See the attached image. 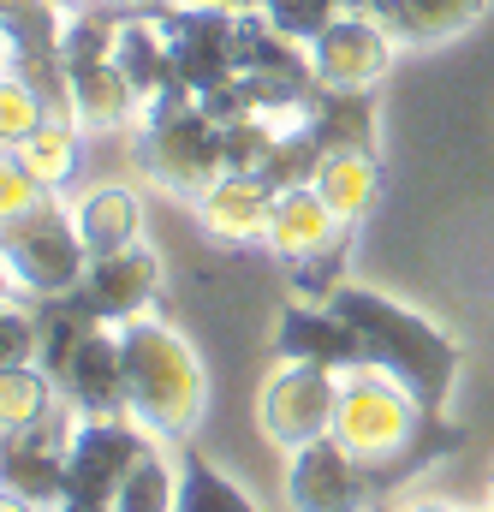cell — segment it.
Here are the masks:
<instances>
[{
  "label": "cell",
  "mask_w": 494,
  "mask_h": 512,
  "mask_svg": "<svg viewBox=\"0 0 494 512\" xmlns=\"http://www.w3.org/2000/svg\"><path fill=\"white\" fill-rule=\"evenodd\" d=\"M334 441L370 465L375 495L393 489L399 477L435 465L441 453H453L465 435L441 423V411H423L387 370L358 364L352 382H340V405H334Z\"/></svg>",
  "instance_id": "1"
},
{
  "label": "cell",
  "mask_w": 494,
  "mask_h": 512,
  "mask_svg": "<svg viewBox=\"0 0 494 512\" xmlns=\"http://www.w3.org/2000/svg\"><path fill=\"white\" fill-rule=\"evenodd\" d=\"M364 346V364L387 370L393 382L405 387L423 411H447L453 382H459V346L417 310L364 292V286H340V298L328 304Z\"/></svg>",
  "instance_id": "2"
},
{
  "label": "cell",
  "mask_w": 494,
  "mask_h": 512,
  "mask_svg": "<svg viewBox=\"0 0 494 512\" xmlns=\"http://www.w3.org/2000/svg\"><path fill=\"white\" fill-rule=\"evenodd\" d=\"M120 352H125V393H131V423H143L161 441L191 435V423L203 417V364L197 352L161 328V322H125L120 328Z\"/></svg>",
  "instance_id": "3"
},
{
  "label": "cell",
  "mask_w": 494,
  "mask_h": 512,
  "mask_svg": "<svg viewBox=\"0 0 494 512\" xmlns=\"http://www.w3.org/2000/svg\"><path fill=\"white\" fill-rule=\"evenodd\" d=\"M137 155H143V167H149L167 191H179V197H191V203L227 173V155H221V120L197 102L191 84H173V90H161V96L149 102V114H143V137H137Z\"/></svg>",
  "instance_id": "4"
},
{
  "label": "cell",
  "mask_w": 494,
  "mask_h": 512,
  "mask_svg": "<svg viewBox=\"0 0 494 512\" xmlns=\"http://www.w3.org/2000/svg\"><path fill=\"white\" fill-rule=\"evenodd\" d=\"M233 60H239V78H245L250 102L262 114H304L316 102V90H322V78L310 66V48L280 36L262 12H239Z\"/></svg>",
  "instance_id": "5"
},
{
  "label": "cell",
  "mask_w": 494,
  "mask_h": 512,
  "mask_svg": "<svg viewBox=\"0 0 494 512\" xmlns=\"http://www.w3.org/2000/svg\"><path fill=\"white\" fill-rule=\"evenodd\" d=\"M0 251H6V268L36 292V298H66L84 268H90V251H84V233L72 215H60V203L48 197L42 209L18 215L0 227Z\"/></svg>",
  "instance_id": "6"
},
{
  "label": "cell",
  "mask_w": 494,
  "mask_h": 512,
  "mask_svg": "<svg viewBox=\"0 0 494 512\" xmlns=\"http://www.w3.org/2000/svg\"><path fill=\"white\" fill-rule=\"evenodd\" d=\"M149 453V429L131 417H90L66 453V507L108 512L120 495L125 471Z\"/></svg>",
  "instance_id": "7"
},
{
  "label": "cell",
  "mask_w": 494,
  "mask_h": 512,
  "mask_svg": "<svg viewBox=\"0 0 494 512\" xmlns=\"http://www.w3.org/2000/svg\"><path fill=\"white\" fill-rule=\"evenodd\" d=\"M334 405H340V376L322 364H286L280 376H268L262 387V435L274 447H304L334 435Z\"/></svg>",
  "instance_id": "8"
},
{
  "label": "cell",
  "mask_w": 494,
  "mask_h": 512,
  "mask_svg": "<svg viewBox=\"0 0 494 512\" xmlns=\"http://www.w3.org/2000/svg\"><path fill=\"white\" fill-rule=\"evenodd\" d=\"M286 501L292 512H364V501L375 495L370 465L352 459L334 435L322 441H304L286 453Z\"/></svg>",
  "instance_id": "9"
},
{
  "label": "cell",
  "mask_w": 494,
  "mask_h": 512,
  "mask_svg": "<svg viewBox=\"0 0 494 512\" xmlns=\"http://www.w3.org/2000/svg\"><path fill=\"white\" fill-rule=\"evenodd\" d=\"M161 36H167V54H173V72L179 84H191L197 96L227 84L239 72L233 60V36H239V12L227 6H185V12H161Z\"/></svg>",
  "instance_id": "10"
},
{
  "label": "cell",
  "mask_w": 494,
  "mask_h": 512,
  "mask_svg": "<svg viewBox=\"0 0 494 512\" xmlns=\"http://www.w3.org/2000/svg\"><path fill=\"white\" fill-rule=\"evenodd\" d=\"M387 36H393V30H387L375 12L340 6V12L328 18V30L310 42V66H316L322 90H370L375 78L387 72V54H393Z\"/></svg>",
  "instance_id": "11"
},
{
  "label": "cell",
  "mask_w": 494,
  "mask_h": 512,
  "mask_svg": "<svg viewBox=\"0 0 494 512\" xmlns=\"http://www.w3.org/2000/svg\"><path fill=\"white\" fill-rule=\"evenodd\" d=\"M155 286H161V256L137 239V245H125V251H114V256H96V262L84 268V280L72 286V298H78L96 322H131V316L155 298Z\"/></svg>",
  "instance_id": "12"
},
{
  "label": "cell",
  "mask_w": 494,
  "mask_h": 512,
  "mask_svg": "<svg viewBox=\"0 0 494 512\" xmlns=\"http://www.w3.org/2000/svg\"><path fill=\"white\" fill-rule=\"evenodd\" d=\"M66 399L84 417H131V393H125V352L120 334H108L102 322L90 328V340L78 346L72 370H66Z\"/></svg>",
  "instance_id": "13"
},
{
  "label": "cell",
  "mask_w": 494,
  "mask_h": 512,
  "mask_svg": "<svg viewBox=\"0 0 494 512\" xmlns=\"http://www.w3.org/2000/svg\"><path fill=\"white\" fill-rule=\"evenodd\" d=\"M274 346H280L286 364H322V370H358V364H364L358 334H352L328 304H292V310L280 316Z\"/></svg>",
  "instance_id": "14"
},
{
  "label": "cell",
  "mask_w": 494,
  "mask_h": 512,
  "mask_svg": "<svg viewBox=\"0 0 494 512\" xmlns=\"http://www.w3.org/2000/svg\"><path fill=\"white\" fill-rule=\"evenodd\" d=\"M197 215L215 239L245 245V239H268V215H274V185L262 173H221L203 197Z\"/></svg>",
  "instance_id": "15"
},
{
  "label": "cell",
  "mask_w": 494,
  "mask_h": 512,
  "mask_svg": "<svg viewBox=\"0 0 494 512\" xmlns=\"http://www.w3.org/2000/svg\"><path fill=\"white\" fill-rule=\"evenodd\" d=\"M346 221L316 197V185H292V191H274V215H268V251L298 262V256L322 251Z\"/></svg>",
  "instance_id": "16"
},
{
  "label": "cell",
  "mask_w": 494,
  "mask_h": 512,
  "mask_svg": "<svg viewBox=\"0 0 494 512\" xmlns=\"http://www.w3.org/2000/svg\"><path fill=\"white\" fill-rule=\"evenodd\" d=\"M0 489L60 512L66 507V459L48 453V447H36L24 429H0Z\"/></svg>",
  "instance_id": "17"
},
{
  "label": "cell",
  "mask_w": 494,
  "mask_h": 512,
  "mask_svg": "<svg viewBox=\"0 0 494 512\" xmlns=\"http://www.w3.org/2000/svg\"><path fill=\"white\" fill-rule=\"evenodd\" d=\"M304 126H310V137H316L328 155H340V149L375 155V102H370V90H316V102L304 108Z\"/></svg>",
  "instance_id": "18"
},
{
  "label": "cell",
  "mask_w": 494,
  "mask_h": 512,
  "mask_svg": "<svg viewBox=\"0 0 494 512\" xmlns=\"http://www.w3.org/2000/svg\"><path fill=\"white\" fill-rule=\"evenodd\" d=\"M114 60H120V72L131 78L137 102H155L161 90H173V84H179L173 54H167V36H161V18H125Z\"/></svg>",
  "instance_id": "19"
},
{
  "label": "cell",
  "mask_w": 494,
  "mask_h": 512,
  "mask_svg": "<svg viewBox=\"0 0 494 512\" xmlns=\"http://www.w3.org/2000/svg\"><path fill=\"white\" fill-rule=\"evenodd\" d=\"M66 72H72V114H78V126H120L131 114L137 90H131V78L120 72L114 54L108 60H78Z\"/></svg>",
  "instance_id": "20"
},
{
  "label": "cell",
  "mask_w": 494,
  "mask_h": 512,
  "mask_svg": "<svg viewBox=\"0 0 494 512\" xmlns=\"http://www.w3.org/2000/svg\"><path fill=\"white\" fill-rule=\"evenodd\" d=\"M90 328H96V316L72 292L66 298H42V310H36V370H48L54 382H66V370H72L78 346L90 340Z\"/></svg>",
  "instance_id": "21"
},
{
  "label": "cell",
  "mask_w": 494,
  "mask_h": 512,
  "mask_svg": "<svg viewBox=\"0 0 494 512\" xmlns=\"http://www.w3.org/2000/svg\"><path fill=\"white\" fill-rule=\"evenodd\" d=\"M489 0H381V24L399 36V42H441V36H459L465 24L483 18Z\"/></svg>",
  "instance_id": "22"
},
{
  "label": "cell",
  "mask_w": 494,
  "mask_h": 512,
  "mask_svg": "<svg viewBox=\"0 0 494 512\" xmlns=\"http://www.w3.org/2000/svg\"><path fill=\"white\" fill-rule=\"evenodd\" d=\"M316 197L352 227V221H364L375 203V185H381V167H375V155H352V149H340V155H322V167H316Z\"/></svg>",
  "instance_id": "23"
},
{
  "label": "cell",
  "mask_w": 494,
  "mask_h": 512,
  "mask_svg": "<svg viewBox=\"0 0 494 512\" xmlns=\"http://www.w3.org/2000/svg\"><path fill=\"white\" fill-rule=\"evenodd\" d=\"M78 233H84V251L90 262L96 256H114L125 245H137V227H143V215H137V197L120 191V185H102V191H90L84 203H78Z\"/></svg>",
  "instance_id": "24"
},
{
  "label": "cell",
  "mask_w": 494,
  "mask_h": 512,
  "mask_svg": "<svg viewBox=\"0 0 494 512\" xmlns=\"http://www.w3.org/2000/svg\"><path fill=\"white\" fill-rule=\"evenodd\" d=\"M78 131H84V126H78L72 114H48V120L30 131L12 155H18V161H24L48 191H60V185H72V173H78V149H84V143H78Z\"/></svg>",
  "instance_id": "25"
},
{
  "label": "cell",
  "mask_w": 494,
  "mask_h": 512,
  "mask_svg": "<svg viewBox=\"0 0 494 512\" xmlns=\"http://www.w3.org/2000/svg\"><path fill=\"white\" fill-rule=\"evenodd\" d=\"M60 6L54 0H0V60L18 54H60Z\"/></svg>",
  "instance_id": "26"
},
{
  "label": "cell",
  "mask_w": 494,
  "mask_h": 512,
  "mask_svg": "<svg viewBox=\"0 0 494 512\" xmlns=\"http://www.w3.org/2000/svg\"><path fill=\"white\" fill-rule=\"evenodd\" d=\"M179 507V465H167L155 447L125 471L120 495H114V507L108 512H173Z\"/></svg>",
  "instance_id": "27"
},
{
  "label": "cell",
  "mask_w": 494,
  "mask_h": 512,
  "mask_svg": "<svg viewBox=\"0 0 494 512\" xmlns=\"http://www.w3.org/2000/svg\"><path fill=\"white\" fill-rule=\"evenodd\" d=\"M346 256H352V227H340L322 251L298 256V262H292V292H298V304H334L340 286H346Z\"/></svg>",
  "instance_id": "28"
},
{
  "label": "cell",
  "mask_w": 494,
  "mask_h": 512,
  "mask_svg": "<svg viewBox=\"0 0 494 512\" xmlns=\"http://www.w3.org/2000/svg\"><path fill=\"white\" fill-rule=\"evenodd\" d=\"M173 512H256V507H250L245 489L227 483L209 459L185 453V459H179V507Z\"/></svg>",
  "instance_id": "29"
},
{
  "label": "cell",
  "mask_w": 494,
  "mask_h": 512,
  "mask_svg": "<svg viewBox=\"0 0 494 512\" xmlns=\"http://www.w3.org/2000/svg\"><path fill=\"white\" fill-rule=\"evenodd\" d=\"M322 155H328V149L310 137V126H298V131H280V137H274V149H268V161H262L256 173H262L274 191H292V185H310V179H316Z\"/></svg>",
  "instance_id": "30"
},
{
  "label": "cell",
  "mask_w": 494,
  "mask_h": 512,
  "mask_svg": "<svg viewBox=\"0 0 494 512\" xmlns=\"http://www.w3.org/2000/svg\"><path fill=\"white\" fill-rule=\"evenodd\" d=\"M48 405H54V376H48V370H36V364L0 370V429H24V423H36Z\"/></svg>",
  "instance_id": "31"
},
{
  "label": "cell",
  "mask_w": 494,
  "mask_h": 512,
  "mask_svg": "<svg viewBox=\"0 0 494 512\" xmlns=\"http://www.w3.org/2000/svg\"><path fill=\"white\" fill-rule=\"evenodd\" d=\"M280 126L268 114H239V120H221V155H227V173H256L268 161Z\"/></svg>",
  "instance_id": "32"
},
{
  "label": "cell",
  "mask_w": 494,
  "mask_h": 512,
  "mask_svg": "<svg viewBox=\"0 0 494 512\" xmlns=\"http://www.w3.org/2000/svg\"><path fill=\"white\" fill-rule=\"evenodd\" d=\"M42 120H48V102H42L24 78L6 72V78H0V149H18Z\"/></svg>",
  "instance_id": "33"
},
{
  "label": "cell",
  "mask_w": 494,
  "mask_h": 512,
  "mask_svg": "<svg viewBox=\"0 0 494 512\" xmlns=\"http://www.w3.org/2000/svg\"><path fill=\"white\" fill-rule=\"evenodd\" d=\"M340 12V0H262V18L280 30V36H292V42H316L322 30H328V18Z\"/></svg>",
  "instance_id": "34"
},
{
  "label": "cell",
  "mask_w": 494,
  "mask_h": 512,
  "mask_svg": "<svg viewBox=\"0 0 494 512\" xmlns=\"http://www.w3.org/2000/svg\"><path fill=\"white\" fill-rule=\"evenodd\" d=\"M54 191L12 155V149H0V227L6 221H18V215H30V209H42Z\"/></svg>",
  "instance_id": "35"
},
{
  "label": "cell",
  "mask_w": 494,
  "mask_h": 512,
  "mask_svg": "<svg viewBox=\"0 0 494 512\" xmlns=\"http://www.w3.org/2000/svg\"><path fill=\"white\" fill-rule=\"evenodd\" d=\"M18 364H36V316L0 304V370H18Z\"/></svg>",
  "instance_id": "36"
},
{
  "label": "cell",
  "mask_w": 494,
  "mask_h": 512,
  "mask_svg": "<svg viewBox=\"0 0 494 512\" xmlns=\"http://www.w3.org/2000/svg\"><path fill=\"white\" fill-rule=\"evenodd\" d=\"M0 512H48V507H36V501H24V495H12V489H0Z\"/></svg>",
  "instance_id": "37"
},
{
  "label": "cell",
  "mask_w": 494,
  "mask_h": 512,
  "mask_svg": "<svg viewBox=\"0 0 494 512\" xmlns=\"http://www.w3.org/2000/svg\"><path fill=\"white\" fill-rule=\"evenodd\" d=\"M197 6H227V12H250V6H262V0H197Z\"/></svg>",
  "instance_id": "38"
},
{
  "label": "cell",
  "mask_w": 494,
  "mask_h": 512,
  "mask_svg": "<svg viewBox=\"0 0 494 512\" xmlns=\"http://www.w3.org/2000/svg\"><path fill=\"white\" fill-rule=\"evenodd\" d=\"M405 512H459V507H447V501H417V507H405Z\"/></svg>",
  "instance_id": "39"
},
{
  "label": "cell",
  "mask_w": 494,
  "mask_h": 512,
  "mask_svg": "<svg viewBox=\"0 0 494 512\" xmlns=\"http://www.w3.org/2000/svg\"><path fill=\"white\" fill-rule=\"evenodd\" d=\"M340 6H352V12H381V0H340Z\"/></svg>",
  "instance_id": "40"
},
{
  "label": "cell",
  "mask_w": 494,
  "mask_h": 512,
  "mask_svg": "<svg viewBox=\"0 0 494 512\" xmlns=\"http://www.w3.org/2000/svg\"><path fill=\"white\" fill-rule=\"evenodd\" d=\"M54 6H60V12H84L90 0H54Z\"/></svg>",
  "instance_id": "41"
},
{
  "label": "cell",
  "mask_w": 494,
  "mask_h": 512,
  "mask_svg": "<svg viewBox=\"0 0 494 512\" xmlns=\"http://www.w3.org/2000/svg\"><path fill=\"white\" fill-rule=\"evenodd\" d=\"M0 304H6V268H0Z\"/></svg>",
  "instance_id": "42"
},
{
  "label": "cell",
  "mask_w": 494,
  "mask_h": 512,
  "mask_svg": "<svg viewBox=\"0 0 494 512\" xmlns=\"http://www.w3.org/2000/svg\"><path fill=\"white\" fill-rule=\"evenodd\" d=\"M114 6H143V0H114Z\"/></svg>",
  "instance_id": "43"
},
{
  "label": "cell",
  "mask_w": 494,
  "mask_h": 512,
  "mask_svg": "<svg viewBox=\"0 0 494 512\" xmlns=\"http://www.w3.org/2000/svg\"><path fill=\"white\" fill-rule=\"evenodd\" d=\"M0 78H6V60H0Z\"/></svg>",
  "instance_id": "44"
},
{
  "label": "cell",
  "mask_w": 494,
  "mask_h": 512,
  "mask_svg": "<svg viewBox=\"0 0 494 512\" xmlns=\"http://www.w3.org/2000/svg\"><path fill=\"white\" fill-rule=\"evenodd\" d=\"M60 512H78V507H60Z\"/></svg>",
  "instance_id": "45"
}]
</instances>
